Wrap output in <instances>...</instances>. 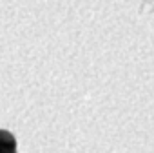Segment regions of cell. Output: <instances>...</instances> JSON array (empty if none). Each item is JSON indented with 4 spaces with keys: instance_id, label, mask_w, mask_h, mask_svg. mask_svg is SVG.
Here are the masks:
<instances>
[{
    "instance_id": "obj_1",
    "label": "cell",
    "mask_w": 154,
    "mask_h": 153,
    "mask_svg": "<svg viewBox=\"0 0 154 153\" xmlns=\"http://www.w3.org/2000/svg\"><path fill=\"white\" fill-rule=\"evenodd\" d=\"M15 151H17L15 137L6 129H0V153H15Z\"/></svg>"
}]
</instances>
